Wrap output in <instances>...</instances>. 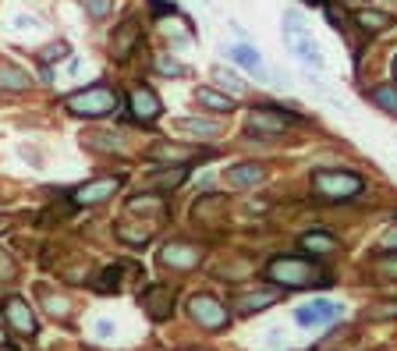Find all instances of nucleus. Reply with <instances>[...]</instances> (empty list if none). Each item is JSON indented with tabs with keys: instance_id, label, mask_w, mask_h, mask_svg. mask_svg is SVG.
<instances>
[{
	"instance_id": "f03ea898",
	"label": "nucleus",
	"mask_w": 397,
	"mask_h": 351,
	"mask_svg": "<svg viewBox=\"0 0 397 351\" xmlns=\"http://www.w3.org/2000/svg\"><path fill=\"white\" fill-rule=\"evenodd\" d=\"M118 103H121V96L113 92L110 85H103V82L64 96V110L75 113V117H106V113L118 110Z\"/></svg>"
},
{
	"instance_id": "4be33fe9",
	"label": "nucleus",
	"mask_w": 397,
	"mask_h": 351,
	"mask_svg": "<svg viewBox=\"0 0 397 351\" xmlns=\"http://www.w3.org/2000/svg\"><path fill=\"white\" fill-rule=\"evenodd\" d=\"M369 99H372L383 113L397 117V85H376V89L369 92Z\"/></svg>"
},
{
	"instance_id": "72a5a7b5",
	"label": "nucleus",
	"mask_w": 397,
	"mask_h": 351,
	"mask_svg": "<svg viewBox=\"0 0 397 351\" xmlns=\"http://www.w3.org/2000/svg\"><path fill=\"white\" fill-rule=\"evenodd\" d=\"M18 29H36V22H32V18H25V15H22V18H18Z\"/></svg>"
},
{
	"instance_id": "bb28decb",
	"label": "nucleus",
	"mask_w": 397,
	"mask_h": 351,
	"mask_svg": "<svg viewBox=\"0 0 397 351\" xmlns=\"http://www.w3.org/2000/svg\"><path fill=\"white\" fill-rule=\"evenodd\" d=\"M213 78H216V85H223L227 92H231V96L245 89V85H242V78H238L235 71H227V68H213Z\"/></svg>"
},
{
	"instance_id": "a211bd4d",
	"label": "nucleus",
	"mask_w": 397,
	"mask_h": 351,
	"mask_svg": "<svg viewBox=\"0 0 397 351\" xmlns=\"http://www.w3.org/2000/svg\"><path fill=\"white\" fill-rule=\"evenodd\" d=\"M29 85H32V75H29V71H22V68H15V64H8V61H0V89L22 92V89H29Z\"/></svg>"
},
{
	"instance_id": "c85d7f7f",
	"label": "nucleus",
	"mask_w": 397,
	"mask_h": 351,
	"mask_svg": "<svg viewBox=\"0 0 397 351\" xmlns=\"http://www.w3.org/2000/svg\"><path fill=\"white\" fill-rule=\"evenodd\" d=\"M43 302H46V309H50L53 316H68V309H71V302L61 298V295H57V298H53V295H43Z\"/></svg>"
},
{
	"instance_id": "473e14b6",
	"label": "nucleus",
	"mask_w": 397,
	"mask_h": 351,
	"mask_svg": "<svg viewBox=\"0 0 397 351\" xmlns=\"http://www.w3.org/2000/svg\"><path fill=\"white\" fill-rule=\"evenodd\" d=\"M96 333H99V337H110V333H113V326L103 319V323H96Z\"/></svg>"
},
{
	"instance_id": "cd10ccee",
	"label": "nucleus",
	"mask_w": 397,
	"mask_h": 351,
	"mask_svg": "<svg viewBox=\"0 0 397 351\" xmlns=\"http://www.w3.org/2000/svg\"><path fill=\"white\" fill-rule=\"evenodd\" d=\"M85 11H89L92 18H106V15L113 11V0H85Z\"/></svg>"
},
{
	"instance_id": "9d476101",
	"label": "nucleus",
	"mask_w": 397,
	"mask_h": 351,
	"mask_svg": "<svg viewBox=\"0 0 397 351\" xmlns=\"http://www.w3.org/2000/svg\"><path fill=\"white\" fill-rule=\"evenodd\" d=\"M199 259H202L199 249L188 245V242H167L160 249V263L170 266V270H192V266H199Z\"/></svg>"
},
{
	"instance_id": "f3484780",
	"label": "nucleus",
	"mask_w": 397,
	"mask_h": 351,
	"mask_svg": "<svg viewBox=\"0 0 397 351\" xmlns=\"http://www.w3.org/2000/svg\"><path fill=\"white\" fill-rule=\"evenodd\" d=\"M174 128L178 132H188V135H202V139H213V135L223 132L220 121H206V117H178Z\"/></svg>"
},
{
	"instance_id": "b1692460",
	"label": "nucleus",
	"mask_w": 397,
	"mask_h": 351,
	"mask_svg": "<svg viewBox=\"0 0 397 351\" xmlns=\"http://www.w3.org/2000/svg\"><path fill=\"white\" fill-rule=\"evenodd\" d=\"M149 156H153V160H178V163H188L195 153H192V149H174V146H163V142H160V146L149 149Z\"/></svg>"
},
{
	"instance_id": "ddd939ff",
	"label": "nucleus",
	"mask_w": 397,
	"mask_h": 351,
	"mask_svg": "<svg viewBox=\"0 0 397 351\" xmlns=\"http://www.w3.org/2000/svg\"><path fill=\"white\" fill-rule=\"evenodd\" d=\"M142 39V29H139V18H128L121 29H113L110 36V53L118 57V61H125V57L135 50V43Z\"/></svg>"
},
{
	"instance_id": "0eeeda50",
	"label": "nucleus",
	"mask_w": 397,
	"mask_h": 351,
	"mask_svg": "<svg viewBox=\"0 0 397 351\" xmlns=\"http://www.w3.org/2000/svg\"><path fill=\"white\" fill-rule=\"evenodd\" d=\"M118 188H121V178H92V181L78 185V188L71 192V199H75L78 206H96V202L113 199V195H118Z\"/></svg>"
},
{
	"instance_id": "7ed1b4c3",
	"label": "nucleus",
	"mask_w": 397,
	"mask_h": 351,
	"mask_svg": "<svg viewBox=\"0 0 397 351\" xmlns=\"http://www.w3.org/2000/svg\"><path fill=\"white\" fill-rule=\"evenodd\" d=\"M365 188V181L351 170H316L312 174V192L323 202H348Z\"/></svg>"
},
{
	"instance_id": "5701e85b",
	"label": "nucleus",
	"mask_w": 397,
	"mask_h": 351,
	"mask_svg": "<svg viewBox=\"0 0 397 351\" xmlns=\"http://www.w3.org/2000/svg\"><path fill=\"white\" fill-rule=\"evenodd\" d=\"M355 22L365 29V32H383V29H390L393 22H390V15H383V11H358L355 15Z\"/></svg>"
},
{
	"instance_id": "39448f33",
	"label": "nucleus",
	"mask_w": 397,
	"mask_h": 351,
	"mask_svg": "<svg viewBox=\"0 0 397 351\" xmlns=\"http://www.w3.org/2000/svg\"><path fill=\"white\" fill-rule=\"evenodd\" d=\"M188 312H192V319H195L199 326H206V330H223V326H227V309H223L213 295H195V298L188 302Z\"/></svg>"
},
{
	"instance_id": "e433bc0d",
	"label": "nucleus",
	"mask_w": 397,
	"mask_h": 351,
	"mask_svg": "<svg viewBox=\"0 0 397 351\" xmlns=\"http://www.w3.org/2000/svg\"><path fill=\"white\" fill-rule=\"evenodd\" d=\"M4 230H8V220H4V216H0V234H4Z\"/></svg>"
},
{
	"instance_id": "393cba45",
	"label": "nucleus",
	"mask_w": 397,
	"mask_h": 351,
	"mask_svg": "<svg viewBox=\"0 0 397 351\" xmlns=\"http://www.w3.org/2000/svg\"><path fill=\"white\" fill-rule=\"evenodd\" d=\"M118 238L128 242V245H146L153 238V227H142V230H132V223H118Z\"/></svg>"
},
{
	"instance_id": "423d86ee",
	"label": "nucleus",
	"mask_w": 397,
	"mask_h": 351,
	"mask_svg": "<svg viewBox=\"0 0 397 351\" xmlns=\"http://www.w3.org/2000/svg\"><path fill=\"white\" fill-rule=\"evenodd\" d=\"M291 125V117L273 106H256L249 113V132L252 135H284V128Z\"/></svg>"
},
{
	"instance_id": "aec40b11",
	"label": "nucleus",
	"mask_w": 397,
	"mask_h": 351,
	"mask_svg": "<svg viewBox=\"0 0 397 351\" xmlns=\"http://www.w3.org/2000/svg\"><path fill=\"white\" fill-rule=\"evenodd\" d=\"M195 99H199L202 106H209V110H235V96H231V92H216V89H209V85L195 89Z\"/></svg>"
},
{
	"instance_id": "20e7f679",
	"label": "nucleus",
	"mask_w": 397,
	"mask_h": 351,
	"mask_svg": "<svg viewBox=\"0 0 397 351\" xmlns=\"http://www.w3.org/2000/svg\"><path fill=\"white\" fill-rule=\"evenodd\" d=\"M284 39H288V46L302 57L305 64H312V68H323V53H319V46L312 43V36H309V29H305V18H302V11H284Z\"/></svg>"
},
{
	"instance_id": "1a4fd4ad",
	"label": "nucleus",
	"mask_w": 397,
	"mask_h": 351,
	"mask_svg": "<svg viewBox=\"0 0 397 351\" xmlns=\"http://www.w3.org/2000/svg\"><path fill=\"white\" fill-rule=\"evenodd\" d=\"M259 181H266V167H263V163H252V160L235 163V167L223 170V185H227V188H252V185H259Z\"/></svg>"
},
{
	"instance_id": "a878e982",
	"label": "nucleus",
	"mask_w": 397,
	"mask_h": 351,
	"mask_svg": "<svg viewBox=\"0 0 397 351\" xmlns=\"http://www.w3.org/2000/svg\"><path fill=\"white\" fill-rule=\"evenodd\" d=\"M153 68H156L160 75H170V78H181V75L188 71L181 61H174V57H156V61H153Z\"/></svg>"
},
{
	"instance_id": "2eb2a0df",
	"label": "nucleus",
	"mask_w": 397,
	"mask_h": 351,
	"mask_svg": "<svg viewBox=\"0 0 397 351\" xmlns=\"http://www.w3.org/2000/svg\"><path fill=\"white\" fill-rule=\"evenodd\" d=\"M4 316H8V323L18 333H36V316H32V309H29L25 298H18V295L4 298Z\"/></svg>"
},
{
	"instance_id": "6ab92c4d",
	"label": "nucleus",
	"mask_w": 397,
	"mask_h": 351,
	"mask_svg": "<svg viewBox=\"0 0 397 351\" xmlns=\"http://www.w3.org/2000/svg\"><path fill=\"white\" fill-rule=\"evenodd\" d=\"M188 178V167L185 163H174V167H163V170H156V174H149V185L153 188H178L181 181Z\"/></svg>"
},
{
	"instance_id": "4c0bfd02",
	"label": "nucleus",
	"mask_w": 397,
	"mask_h": 351,
	"mask_svg": "<svg viewBox=\"0 0 397 351\" xmlns=\"http://www.w3.org/2000/svg\"><path fill=\"white\" fill-rule=\"evenodd\" d=\"M4 344H8V333H4V330H0V347H4Z\"/></svg>"
},
{
	"instance_id": "f704fd0d",
	"label": "nucleus",
	"mask_w": 397,
	"mask_h": 351,
	"mask_svg": "<svg viewBox=\"0 0 397 351\" xmlns=\"http://www.w3.org/2000/svg\"><path fill=\"white\" fill-rule=\"evenodd\" d=\"M383 273H390V277H397V259H393V263H383Z\"/></svg>"
},
{
	"instance_id": "c756f323",
	"label": "nucleus",
	"mask_w": 397,
	"mask_h": 351,
	"mask_svg": "<svg viewBox=\"0 0 397 351\" xmlns=\"http://www.w3.org/2000/svg\"><path fill=\"white\" fill-rule=\"evenodd\" d=\"M61 53H68V46H64V43H53V46H46L39 57H43L46 64H53V61H61Z\"/></svg>"
},
{
	"instance_id": "4468645a",
	"label": "nucleus",
	"mask_w": 397,
	"mask_h": 351,
	"mask_svg": "<svg viewBox=\"0 0 397 351\" xmlns=\"http://www.w3.org/2000/svg\"><path fill=\"white\" fill-rule=\"evenodd\" d=\"M337 316H340V305H333V302H312V305H302L295 312V323L298 326H326Z\"/></svg>"
},
{
	"instance_id": "58836bf2",
	"label": "nucleus",
	"mask_w": 397,
	"mask_h": 351,
	"mask_svg": "<svg viewBox=\"0 0 397 351\" xmlns=\"http://www.w3.org/2000/svg\"><path fill=\"white\" fill-rule=\"evenodd\" d=\"M393 75H397V57H393Z\"/></svg>"
},
{
	"instance_id": "2f4dec72",
	"label": "nucleus",
	"mask_w": 397,
	"mask_h": 351,
	"mask_svg": "<svg viewBox=\"0 0 397 351\" xmlns=\"http://www.w3.org/2000/svg\"><path fill=\"white\" fill-rule=\"evenodd\" d=\"M149 4H153V11H156V15H163V11H174V4H170V0H149Z\"/></svg>"
},
{
	"instance_id": "f8f14e48",
	"label": "nucleus",
	"mask_w": 397,
	"mask_h": 351,
	"mask_svg": "<svg viewBox=\"0 0 397 351\" xmlns=\"http://www.w3.org/2000/svg\"><path fill=\"white\" fill-rule=\"evenodd\" d=\"M231 61L238 64V68H245V71H252L259 82H270V71H266V64H263V57H259V50H252V46H245V43H235V46H227L223 50Z\"/></svg>"
},
{
	"instance_id": "9b49d317",
	"label": "nucleus",
	"mask_w": 397,
	"mask_h": 351,
	"mask_svg": "<svg viewBox=\"0 0 397 351\" xmlns=\"http://www.w3.org/2000/svg\"><path fill=\"white\" fill-rule=\"evenodd\" d=\"M128 103H132V113L139 117L142 125H153L156 117L163 113V103H160V96L153 92V89H146V85H139V89H132V96H128Z\"/></svg>"
},
{
	"instance_id": "dca6fc26",
	"label": "nucleus",
	"mask_w": 397,
	"mask_h": 351,
	"mask_svg": "<svg viewBox=\"0 0 397 351\" xmlns=\"http://www.w3.org/2000/svg\"><path fill=\"white\" fill-rule=\"evenodd\" d=\"M305 252H312L316 259H323V256H333L337 252V238L333 234H326V230H309V234H302V242H298Z\"/></svg>"
},
{
	"instance_id": "f257e3e1",
	"label": "nucleus",
	"mask_w": 397,
	"mask_h": 351,
	"mask_svg": "<svg viewBox=\"0 0 397 351\" xmlns=\"http://www.w3.org/2000/svg\"><path fill=\"white\" fill-rule=\"evenodd\" d=\"M266 277L273 284H288V287H330V277L319 273V266L305 256H280L266 266Z\"/></svg>"
},
{
	"instance_id": "c9c22d12",
	"label": "nucleus",
	"mask_w": 397,
	"mask_h": 351,
	"mask_svg": "<svg viewBox=\"0 0 397 351\" xmlns=\"http://www.w3.org/2000/svg\"><path fill=\"white\" fill-rule=\"evenodd\" d=\"M305 4H312V8H323V4H326V0H305Z\"/></svg>"
},
{
	"instance_id": "412c9836",
	"label": "nucleus",
	"mask_w": 397,
	"mask_h": 351,
	"mask_svg": "<svg viewBox=\"0 0 397 351\" xmlns=\"http://www.w3.org/2000/svg\"><path fill=\"white\" fill-rule=\"evenodd\" d=\"M273 302H280V291H263V295H242V298H235V309H238V312H256V309H266V305H273Z\"/></svg>"
},
{
	"instance_id": "7c9ffc66",
	"label": "nucleus",
	"mask_w": 397,
	"mask_h": 351,
	"mask_svg": "<svg viewBox=\"0 0 397 351\" xmlns=\"http://www.w3.org/2000/svg\"><path fill=\"white\" fill-rule=\"evenodd\" d=\"M383 249H397V223L393 227H386V234H383V242H379Z\"/></svg>"
},
{
	"instance_id": "6e6552de",
	"label": "nucleus",
	"mask_w": 397,
	"mask_h": 351,
	"mask_svg": "<svg viewBox=\"0 0 397 351\" xmlns=\"http://www.w3.org/2000/svg\"><path fill=\"white\" fill-rule=\"evenodd\" d=\"M139 302L146 305V312H149L153 319H167L170 312H174V287H167V284H149L142 295H139Z\"/></svg>"
}]
</instances>
